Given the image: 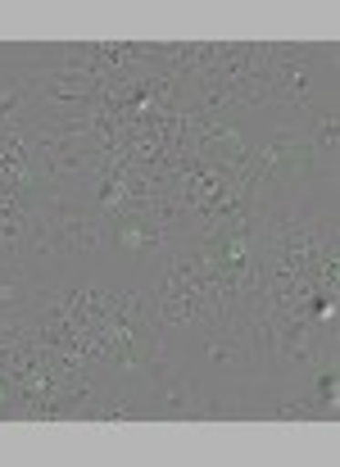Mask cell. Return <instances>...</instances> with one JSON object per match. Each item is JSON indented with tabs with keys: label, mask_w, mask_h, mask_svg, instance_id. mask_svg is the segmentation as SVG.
Returning a JSON list of instances; mask_svg holds the SVG:
<instances>
[{
	"label": "cell",
	"mask_w": 340,
	"mask_h": 467,
	"mask_svg": "<svg viewBox=\"0 0 340 467\" xmlns=\"http://www.w3.org/2000/svg\"><path fill=\"white\" fill-rule=\"evenodd\" d=\"M109 245L123 250V254H132V259H150V254H169L172 236L160 232L146 213L128 209V213H118V218L109 223Z\"/></svg>",
	"instance_id": "1"
}]
</instances>
